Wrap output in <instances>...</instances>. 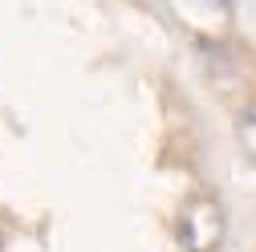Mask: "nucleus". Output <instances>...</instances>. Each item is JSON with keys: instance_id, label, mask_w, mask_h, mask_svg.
I'll return each mask as SVG.
<instances>
[{"instance_id": "f257e3e1", "label": "nucleus", "mask_w": 256, "mask_h": 252, "mask_svg": "<svg viewBox=\"0 0 256 252\" xmlns=\"http://www.w3.org/2000/svg\"><path fill=\"white\" fill-rule=\"evenodd\" d=\"M228 220L216 208V200H191L179 216V240L187 252H216L224 244Z\"/></svg>"}, {"instance_id": "f03ea898", "label": "nucleus", "mask_w": 256, "mask_h": 252, "mask_svg": "<svg viewBox=\"0 0 256 252\" xmlns=\"http://www.w3.org/2000/svg\"><path fill=\"white\" fill-rule=\"evenodd\" d=\"M200 4H208V8H216V12H232L236 0H200Z\"/></svg>"}]
</instances>
